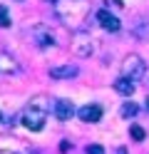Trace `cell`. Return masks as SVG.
Instances as JSON below:
<instances>
[{"label":"cell","mask_w":149,"mask_h":154,"mask_svg":"<svg viewBox=\"0 0 149 154\" xmlns=\"http://www.w3.org/2000/svg\"><path fill=\"white\" fill-rule=\"evenodd\" d=\"M45 3H50V5H57V0H45Z\"/></svg>","instance_id":"ac0fdd59"},{"label":"cell","mask_w":149,"mask_h":154,"mask_svg":"<svg viewBox=\"0 0 149 154\" xmlns=\"http://www.w3.org/2000/svg\"><path fill=\"white\" fill-rule=\"evenodd\" d=\"M60 152H70V142H67V139L60 142Z\"/></svg>","instance_id":"2e32d148"},{"label":"cell","mask_w":149,"mask_h":154,"mask_svg":"<svg viewBox=\"0 0 149 154\" xmlns=\"http://www.w3.org/2000/svg\"><path fill=\"white\" fill-rule=\"evenodd\" d=\"M72 50L79 57H89V55L95 52V37L87 35V32H77L72 37Z\"/></svg>","instance_id":"277c9868"},{"label":"cell","mask_w":149,"mask_h":154,"mask_svg":"<svg viewBox=\"0 0 149 154\" xmlns=\"http://www.w3.org/2000/svg\"><path fill=\"white\" fill-rule=\"evenodd\" d=\"M77 72H79L77 65H57V67L50 70V77H52V80H72Z\"/></svg>","instance_id":"52a82bcc"},{"label":"cell","mask_w":149,"mask_h":154,"mask_svg":"<svg viewBox=\"0 0 149 154\" xmlns=\"http://www.w3.org/2000/svg\"><path fill=\"white\" fill-rule=\"evenodd\" d=\"M129 137H132L134 142H144V137H147V132L139 127V124H132V127H129Z\"/></svg>","instance_id":"30bf717a"},{"label":"cell","mask_w":149,"mask_h":154,"mask_svg":"<svg viewBox=\"0 0 149 154\" xmlns=\"http://www.w3.org/2000/svg\"><path fill=\"white\" fill-rule=\"evenodd\" d=\"M137 114H139V107H137L134 102H127L124 107H122V117H127V119L129 117H137Z\"/></svg>","instance_id":"7c38bea8"},{"label":"cell","mask_w":149,"mask_h":154,"mask_svg":"<svg viewBox=\"0 0 149 154\" xmlns=\"http://www.w3.org/2000/svg\"><path fill=\"white\" fill-rule=\"evenodd\" d=\"M0 27H10V17H8V8L0 5Z\"/></svg>","instance_id":"4fadbf2b"},{"label":"cell","mask_w":149,"mask_h":154,"mask_svg":"<svg viewBox=\"0 0 149 154\" xmlns=\"http://www.w3.org/2000/svg\"><path fill=\"white\" fill-rule=\"evenodd\" d=\"M52 109H55V117L60 122H67V119H72V114H75V104L70 100H57L52 104Z\"/></svg>","instance_id":"8992f818"},{"label":"cell","mask_w":149,"mask_h":154,"mask_svg":"<svg viewBox=\"0 0 149 154\" xmlns=\"http://www.w3.org/2000/svg\"><path fill=\"white\" fill-rule=\"evenodd\" d=\"M0 154H37V152H30V149H25V152H10V149H5V152H0Z\"/></svg>","instance_id":"9a60e30c"},{"label":"cell","mask_w":149,"mask_h":154,"mask_svg":"<svg viewBox=\"0 0 149 154\" xmlns=\"http://www.w3.org/2000/svg\"><path fill=\"white\" fill-rule=\"evenodd\" d=\"M114 90L119 94H124V97H132L134 90H137V85L132 80H127V77H119V80H114Z\"/></svg>","instance_id":"9c48e42d"},{"label":"cell","mask_w":149,"mask_h":154,"mask_svg":"<svg viewBox=\"0 0 149 154\" xmlns=\"http://www.w3.org/2000/svg\"><path fill=\"white\" fill-rule=\"evenodd\" d=\"M97 23L102 25L107 32H117L119 27H122V23H119V17H117V15H112L109 10H99V13H97Z\"/></svg>","instance_id":"5b68a950"},{"label":"cell","mask_w":149,"mask_h":154,"mask_svg":"<svg viewBox=\"0 0 149 154\" xmlns=\"http://www.w3.org/2000/svg\"><path fill=\"white\" fill-rule=\"evenodd\" d=\"M87 154H104V147H99V144H89Z\"/></svg>","instance_id":"5bb4252c"},{"label":"cell","mask_w":149,"mask_h":154,"mask_svg":"<svg viewBox=\"0 0 149 154\" xmlns=\"http://www.w3.org/2000/svg\"><path fill=\"white\" fill-rule=\"evenodd\" d=\"M50 97L47 94H37V97H33L30 100V104L25 107V112H23V124H25V129H30V132H40L45 127V122H47V114H50Z\"/></svg>","instance_id":"6da1fadb"},{"label":"cell","mask_w":149,"mask_h":154,"mask_svg":"<svg viewBox=\"0 0 149 154\" xmlns=\"http://www.w3.org/2000/svg\"><path fill=\"white\" fill-rule=\"evenodd\" d=\"M144 75H147V62H144L139 55L132 52V55H127L124 60H122V77L137 82V80H142Z\"/></svg>","instance_id":"7a4b0ae2"},{"label":"cell","mask_w":149,"mask_h":154,"mask_svg":"<svg viewBox=\"0 0 149 154\" xmlns=\"http://www.w3.org/2000/svg\"><path fill=\"white\" fill-rule=\"evenodd\" d=\"M117 154H127V149H124V147H119V149H117Z\"/></svg>","instance_id":"e0dca14e"},{"label":"cell","mask_w":149,"mask_h":154,"mask_svg":"<svg viewBox=\"0 0 149 154\" xmlns=\"http://www.w3.org/2000/svg\"><path fill=\"white\" fill-rule=\"evenodd\" d=\"M33 40H35V45L37 47H42V50H47V47H55V32L50 30L47 25H42V23H37V25H33Z\"/></svg>","instance_id":"3957f363"},{"label":"cell","mask_w":149,"mask_h":154,"mask_svg":"<svg viewBox=\"0 0 149 154\" xmlns=\"http://www.w3.org/2000/svg\"><path fill=\"white\" fill-rule=\"evenodd\" d=\"M0 65H3V70H5V72H17L15 60H10L8 55H0Z\"/></svg>","instance_id":"8fae6325"},{"label":"cell","mask_w":149,"mask_h":154,"mask_svg":"<svg viewBox=\"0 0 149 154\" xmlns=\"http://www.w3.org/2000/svg\"><path fill=\"white\" fill-rule=\"evenodd\" d=\"M147 109H149V100H147Z\"/></svg>","instance_id":"d6986e66"},{"label":"cell","mask_w":149,"mask_h":154,"mask_svg":"<svg viewBox=\"0 0 149 154\" xmlns=\"http://www.w3.org/2000/svg\"><path fill=\"white\" fill-rule=\"evenodd\" d=\"M77 114L82 122H99L102 119V107L99 104H85V107H79Z\"/></svg>","instance_id":"ba28073f"}]
</instances>
